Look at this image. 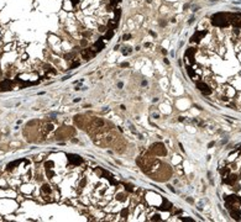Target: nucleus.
I'll list each match as a JSON object with an SVG mask.
<instances>
[{"label":"nucleus","mask_w":241,"mask_h":222,"mask_svg":"<svg viewBox=\"0 0 241 222\" xmlns=\"http://www.w3.org/2000/svg\"><path fill=\"white\" fill-rule=\"evenodd\" d=\"M79 65V62H74V63L70 65V69H73V68H75V67H78Z\"/></svg>","instance_id":"obj_35"},{"label":"nucleus","mask_w":241,"mask_h":222,"mask_svg":"<svg viewBox=\"0 0 241 222\" xmlns=\"http://www.w3.org/2000/svg\"><path fill=\"white\" fill-rule=\"evenodd\" d=\"M120 1H121V0H110V4H111V6H115V5H118Z\"/></svg>","instance_id":"obj_26"},{"label":"nucleus","mask_w":241,"mask_h":222,"mask_svg":"<svg viewBox=\"0 0 241 222\" xmlns=\"http://www.w3.org/2000/svg\"><path fill=\"white\" fill-rule=\"evenodd\" d=\"M230 24H231L235 29L240 27V25H241V14H233V15H230Z\"/></svg>","instance_id":"obj_4"},{"label":"nucleus","mask_w":241,"mask_h":222,"mask_svg":"<svg viewBox=\"0 0 241 222\" xmlns=\"http://www.w3.org/2000/svg\"><path fill=\"white\" fill-rule=\"evenodd\" d=\"M220 174H221L224 178H226V177L230 174V168H228V167H224V168H221V169H220Z\"/></svg>","instance_id":"obj_18"},{"label":"nucleus","mask_w":241,"mask_h":222,"mask_svg":"<svg viewBox=\"0 0 241 222\" xmlns=\"http://www.w3.org/2000/svg\"><path fill=\"white\" fill-rule=\"evenodd\" d=\"M161 210H165V211H168V210H171L172 209V205L166 200V199H163V205H161V207H160Z\"/></svg>","instance_id":"obj_14"},{"label":"nucleus","mask_w":241,"mask_h":222,"mask_svg":"<svg viewBox=\"0 0 241 222\" xmlns=\"http://www.w3.org/2000/svg\"><path fill=\"white\" fill-rule=\"evenodd\" d=\"M41 191H42V192H45V194H51V192H52V188H51L48 184H45V185H42Z\"/></svg>","instance_id":"obj_16"},{"label":"nucleus","mask_w":241,"mask_h":222,"mask_svg":"<svg viewBox=\"0 0 241 222\" xmlns=\"http://www.w3.org/2000/svg\"><path fill=\"white\" fill-rule=\"evenodd\" d=\"M67 157H68V160L73 165H79L83 162V159L80 158L78 154H67Z\"/></svg>","instance_id":"obj_7"},{"label":"nucleus","mask_w":241,"mask_h":222,"mask_svg":"<svg viewBox=\"0 0 241 222\" xmlns=\"http://www.w3.org/2000/svg\"><path fill=\"white\" fill-rule=\"evenodd\" d=\"M47 175H48L50 178H52V177H53V172H51L50 169H47Z\"/></svg>","instance_id":"obj_33"},{"label":"nucleus","mask_w":241,"mask_h":222,"mask_svg":"<svg viewBox=\"0 0 241 222\" xmlns=\"http://www.w3.org/2000/svg\"><path fill=\"white\" fill-rule=\"evenodd\" d=\"M51 130H53V125H52V124H47V125H45V132H50Z\"/></svg>","instance_id":"obj_22"},{"label":"nucleus","mask_w":241,"mask_h":222,"mask_svg":"<svg viewBox=\"0 0 241 222\" xmlns=\"http://www.w3.org/2000/svg\"><path fill=\"white\" fill-rule=\"evenodd\" d=\"M104 47H105V46H104V43H103V41H102V38H99V40H98V41L94 43V46H93V48H94V51H95V52H99V51H102Z\"/></svg>","instance_id":"obj_12"},{"label":"nucleus","mask_w":241,"mask_h":222,"mask_svg":"<svg viewBox=\"0 0 241 222\" xmlns=\"http://www.w3.org/2000/svg\"><path fill=\"white\" fill-rule=\"evenodd\" d=\"M45 167H46V169H50V167H53V163L52 162H46Z\"/></svg>","instance_id":"obj_27"},{"label":"nucleus","mask_w":241,"mask_h":222,"mask_svg":"<svg viewBox=\"0 0 241 222\" xmlns=\"http://www.w3.org/2000/svg\"><path fill=\"white\" fill-rule=\"evenodd\" d=\"M195 48H188L187 51H185V57L187 58H189V57H194V54H195Z\"/></svg>","instance_id":"obj_17"},{"label":"nucleus","mask_w":241,"mask_h":222,"mask_svg":"<svg viewBox=\"0 0 241 222\" xmlns=\"http://www.w3.org/2000/svg\"><path fill=\"white\" fill-rule=\"evenodd\" d=\"M125 186H126V190H127V191H132V190H134V186H132V185H130V184H126Z\"/></svg>","instance_id":"obj_29"},{"label":"nucleus","mask_w":241,"mask_h":222,"mask_svg":"<svg viewBox=\"0 0 241 222\" xmlns=\"http://www.w3.org/2000/svg\"><path fill=\"white\" fill-rule=\"evenodd\" d=\"M151 220H152V221H160V220H161V217H160L158 215H155V216H153Z\"/></svg>","instance_id":"obj_32"},{"label":"nucleus","mask_w":241,"mask_h":222,"mask_svg":"<svg viewBox=\"0 0 241 222\" xmlns=\"http://www.w3.org/2000/svg\"><path fill=\"white\" fill-rule=\"evenodd\" d=\"M145 46H146V47H151L152 44H151V43H145Z\"/></svg>","instance_id":"obj_39"},{"label":"nucleus","mask_w":241,"mask_h":222,"mask_svg":"<svg viewBox=\"0 0 241 222\" xmlns=\"http://www.w3.org/2000/svg\"><path fill=\"white\" fill-rule=\"evenodd\" d=\"M229 212H230V215H231V217L234 219V220H240V216H241V210L238 207V206H231V207H229Z\"/></svg>","instance_id":"obj_6"},{"label":"nucleus","mask_w":241,"mask_h":222,"mask_svg":"<svg viewBox=\"0 0 241 222\" xmlns=\"http://www.w3.org/2000/svg\"><path fill=\"white\" fill-rule=\"evenodd\" d=\"M80 44H82V46H85V44H87V41H85V40L80 41Z\"/></svg>","instance_id":"obj_38"},{"label":"nucleus","mask_w":241,"mask_h":222,"mask_svg":"<svg viewBox=\"0 0 241 222\" xmlns=\"http://www.w3.org/2000/svg\"><path fill=\"white\" fill-rule=\"evenodd\" d=\"M225 201H226V204H228L229 207H231V206H239L241 204V199L238 195H229V196L225 197Z\"/></svg>","instance_id":"obj_2"},{"label":"nucleus","mask_w":241,"mask_h":222,"mask_svg":"<svg viewBox=\"0 0 241 222\" xmlns=\"http://www.w3.org/2000/svg\"><path fill=\"white\" fill-rule=\"evenodd\" d=\"M118 20L116 19H113V20H110L109 22H108V27H109V30H114V29H116L118 27Z\"/></svg>","instance_id":"obj_13"},{"label":"nucleus","mask_w":241,"mask_h":222,"mask_svg":"<svg viewBox=\"0 0 241 222\" xmlns=\"http://www.w3.org/2000/svg\"><path fill=\"white\" fill-rule=\"evenodd\" d=\"M99 31L100 32H105L106 30H105V26H99Z\"/></svg>","instance_id":"obj_37"},{"label":"nucleus","mask_w":241,"mask_h":222,"mask_svg":"<svg viewBox=\"0 0 241 222\" xmlns=\"http://www.w3.org/2000/svg\"><path fill=\"white\" fill-rule=\"evenodd\" d=\"M205 35H207V31H197L193 36H192L190 41H192V42H198V41H200Z\"/></svg>","instance_id":"obj_10"},{"label":"nucleus","mask_w":241,"mask_h":222,"mask_svg":"<svg viewBox=\"0 0 241 222\" xmlns=\"http://www.w3.org/2000/svg\"><path fill=\"white\" fill-rule=\"evenodd\" d=\"M127 65H129L127 63H122V64H121V67H127Z\"/></svg>","instance_id":"obj_40"},{"label":"nucleus","mask_w":241,"mask_h":222,"mask_svg":"<svg viewBox=\"0 0 241 222\" xmlns=\"http://www.w3.org/2000/svg\"><path fill=\"white\" fill-rule=\"evenodd\" d=\"M127 214H129V211H127L126 209H125V210H122V211H121V217H126V216H127Z\"/></svg>","instance_id":"obj_28"},{"label":"nucleus","mask_w":241,"mask_h":222,"mask_svg":"<svg viewBox=\"0 0 241 222\" xmlns=\"http://www.w3.org/2000/svg\"><path fill=\"white\" fill-rule=\"evenodd\" d=\"M11 87H12V82H11L10 79H5V80H2V82L0 83V88H1L2 90H10Z\"/></svg>","instance_id":"obj_11"},{"label":"nucleus","mask_w":241,"mask_h":222,"mask_svg":"<svg viewBox=\"0 0 241 222\" xmlns=\"http://www.w3.org/2000/svg\"><path fill=\"white\" fill-rule=\"evenodd\" d=\"M113 36H114V31H113V30H108V32L105 33V37H104V38H105V40H110Z\"/></svg>","instance_id":"obj_21"},{"label":"nucleus","mask_w":241,"mask_h":222,"mask_svg":"<svg viewBox=\"0 0 241 222\" xmlns=\"http://www.w3.org/2000/svg\"><path fill=\"white\" fill-rule=\"evenodd\" d=\"M92 125H93V127H94V128H99V127H102L104 125V121L102 120V119H94Z\"/></svg>","instance_id":"obj_15"},{"label":"nucleus","mask_w":241,"mask_h":222,"mask_svg":"<svg viewBox=\"0 0 241 222\" xmlns=\"http://www.w3.org/2000/svg\"><path fill=\"white\" fill-rule=\"evenodd\" d=\"M129 53H131V48H122V54H125V56H127Z\"/></svg>","instance_id":"obj_24"},{"label":"nucleus","mask_w":241,"mask_h":222,"mask_svg":"<svg viewBox=\"0 0 241 222\" xmlns=\"http://www.w3.org/2000/svg\"><path fill=\"white\" fill-rule=\"evenodd\" d=\"M211 24L216 27H226V26L230 25V15L224 14V12L215 14L211 17Z\"/></svg>","instance_id":"obj_1"},{"label":"nucleus","mask_w":241,"mask_h":222,"mask_svg":"<svg viewBox=\"0 0 241 222\" xmlns=\"http://www.w3.org/2000/svg\"><path fill=\"white\" fill-rule=\"evenodd\" d=\"M236 181H238V175H235V174H231V175L229 174L226 178H224V183L228 185H234Z\"/></svg>","instance_id":"obj_9"},{"label":"nucleus","mask_w":241,"mask_h":222,"mask_svg":"<svg viewBox=\"0 0 241 222\" xmlns=\"http://www.w3.org/2000/svg\"><path fill=\"white\" fill-rule=\"evenodd\" d=\"M187 73H188V75H189V77H192V78H197V77H195V72H194V69H193V68H190L189 65L187 67Z\"/></svg>","instance_id":"obj_20"},{"label":"nucleus","mask_w":241,"mask_h":222,"mask_svg":"<svg viewBox=\"0 0 241 222\" xmlns=\"http://www.w3.org/2000/svg\"><path fill=\"white\" fill-rule=\"evenodd\" d=\"M21 162H22V159H20V160H15V162L10 163V164L7 165V169H9V170H12V169H14L15 167H17V165H19V164H20Z\"/></svg>","instance_id":"obj_19"},{"label":"nucleus","mask_w":241,"mask_h":222,"mask_svg":"<svg viewBox=\"0 0 241 222\" xmlns=\"http://www.w3.org/2000/svg\"><path fill=\"white\" fill-rule=\"evenodd\" d=\"M69 1H70V2H72V5L74 6V5H77V4H78L80 0H69Z\"/></svg>","instance_id":"obj_36"},{"label":"nucleus","mask_w":241,"mask_h":222,"mask_svg":"<svg viewBox=\"0 0 241 222\" xmlns=\"http://www.w3.org/2000/svg\"><path fill=\"white\" fill-rule=\"evenodd\" d=\"M120 15H121V10H120V9H115V19H116L118 21H119Z\"/></svg>","instance_id":"obj_23"},{"label":"nucleus","mask_w":241,"mask_h":222,"mask_svg":"<svg viewBox=\"0 0 241 222\" xmlns=\"http://www.w3.org/2000/svg\"><path fill=\"white\" fill-rule=\"evenodd\" d=\"M181 220H182V221H185V222H193L194 221V220L190 219V217H181Z\"/></svg>","instance_id":"obj_25"},{"label":"nucleus","mask_w":241,"mask_h":222,"mask_svg":"<svg viewBox=\"0 0 241 222\" xmlns=\"http://www.w3.org/2000/svg\"><path fill=\"white\" fill-rule=\"evenodd\" d=\"M130 38H131V35H129V33L124 35V37H122V40H124V41H127V40H130Z\"/></svg>","instance_id":"obj_30"},{"label":"nucleus","mask_w":241,"mask_h":222,"mask_svg":"<svg viewBox=\"0 0 241 222\" xmlns=\"http://www.w3.org/2000/svg\"><path fill=\"white\" fill-rule=\"evenodd\" d=\"M95 51H92V49H89V48H87V49H83L82 51V57L84 58V59H90V58H93L94 56H95Z\"/></svg>","instance_id":"obj_8"},{"label":"nucleus","mask_w":241,"mask_h":222,"mask_svg":"<svg viewBox=\"0 0 241 222\" xmlns=\"http://www.w3.org/2000/svg\"><path fill=\"white\" fill-rule=\"evenodd\" d=\"M64 58H66V59H69V58H73V54H72V53H68V54H64Z\"/></svg>","instance_id":"obj_34"},{"label":"nucleus","mask_w":241,"mask_h":222,"mask_svg":"<svg viewBox=\"0 0 241 222\" xmlns=\"http://www.w3.org/2000/svg\"><path fill=\"white\" fill-rule=\"evenodd\" d=\"M109 181H110V183H111L113 185H116V184H118V181H116L115 179H113V178H110V177H109Z\"/></svg>","instance_id":"obj_31"},{"label":"nucleus","mask_w":241,"mask_h":222,"mask_svg":"<svg viewBox=\"0 0 241 222\" xmlns=\"http://www.w3.org/2000/svg\"><path fill=\"white\" fill-rule=\"evenodd\" d=\"M197 88L200 90V93L202 94H204V95H209V94H211V89L208 87L205 83H203V82H198L197 83Z\"/></svg>","instance_id":"obj_5"},{"label":"nucleus","mask_w":241,"mask_h":222,"mask_svg":"<svg viewBox=\"0 0 241 222\" xmlns=\"http://www.w3.org/2000/svg\"><path fill=\"white\" fill-rule=\"evenodd\" d=\"M152 151L158 156H166V153H167V151H166V148L162 143H155L152 146Z\"/></svg>","instance_id":"obj_3"}]
</instances>
